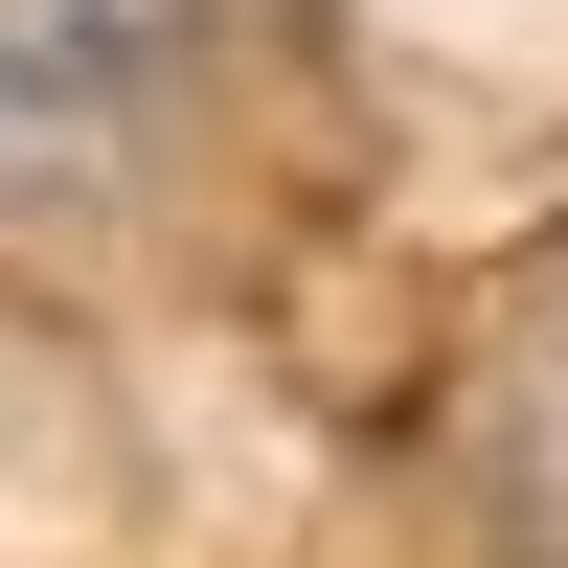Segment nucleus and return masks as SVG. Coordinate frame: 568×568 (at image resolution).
Masks as SVG:
<instances>
[{
  "label": "nucleus",
  "mask_w": 568,
  "mask_h": 568,
  "mask_svg": "<svg viewBox=\"0 0 568 568\" xmlns=\"http://www.w3.org/2000/svg\"><path fill=\"white\" fill-rule=\"evenodd\" d=\"M160 23L182 0H0V182H91L160 91Z\"/></svg>",
  "instance_id": "obj_1"
}]
</instances>
